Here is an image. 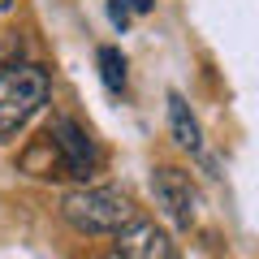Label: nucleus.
<instances>
[{
	"label": "nucleus",
	"mask_w": 259,
	"mask_h": 259,
	"mask_svg": "<svg viewBox=\"0 0 259 259\" xmlns=\"http://www.w3.org/2000/svg\"><path fill=\"white\" fill-rule=\"evenodd\" d=\"M22 168L35 173V177H65V160H61V151H56V143H52L48 130L22 151Z\"/></svg>",
	"instance_id": "obj_6"
},
{
	"label": "nucleus",
	"mask_w": 259,
	"mask_h": 259,
	"mask_svg": "<svg viewBox=\"0 0 259 259\" xmlns=\"http://www.w3.org/2000/svg\"><path fill=\"white\" fill-rule=\"evenodd\" d=\"M108 18H112V22H117V26H121V30H125V26H130V9H125V5H121V0H112V5H108Z\"/></svg>",
	"instance_id": "obj_9"
},
{
	"label": "nucleus",
	"mask_w": 259,
	"mask_h": 259,
	"mask_svg": "<svg viewBox=\"0 0 259 259\" xmlns=\"http://www.w3.org/2000/svg\"><path fill=\"white\" fill-rule=\"evenodd\" d=\"M9 5H13V0H0V9H9Z\"/></svg>",
	"instance_id": "obj_12"
},
{
	"label": "nucleus",
	"mask_w": 259,
	"mask_h": 259,
	"mask_svg": "<svg viewBox=\"0 0 259 259\" xmlns=\"http://www.w3.org/2000/svg\"><path fill=\"white\" fill-rule=\"evenodd\" d=\"M100 78H104V87H108L112 95H121L125 91V56H121V48H100Z\"/></svg>",
	"instance_id": "obj_8"
},
{
	"label": "nucleus",
	"mask_w": 259,
	"mask_h": 259,
	"mask_svg": "<svg viewBox=\"0 0 259 259\" xmlns=\"http://www.w3.org/2000/svg\"><path fill=\"white\" fill-rule=\"evenodd\" d=\"M61 216L74 225L78 233H121L125 225L139 221V207L130 203L121 190L82 186V190H69L61 199Z\"/></svg>",
	"instance_id": "obj_1"
},
{
	"label": "nucleus",
	"mask_w": 259,
	"mask_h": 259,
	"mask_svg": "<svg viewBox=\"0 0 259 259\" xmlns=\"http://www.w3.org/2000/svg\"><path fill=\"white\" fill-rule=\"evenodd\" d=\"M121 5H125L130 13H151L156 9V0H121Z\"/></svg>",
	"instance_id": "obj_10"
},
{
	"label": "nucleus",
	"mask_w": 259,
	"mask_h": 259,
	"mask_svg": "<svg viewBox=\"0 0 259 259\" xmlns=\"http://www.w3.org/2000/svg\"><path fill=\"white\" fill-rule=\"evenodd\" d=\"M151 190H156V203L168 212V221L182 225V229H190L194 216H199V194H194L190 177H186L182 168L164 164V168H156V177H151Z\"/></svg>",
	"instance_id": "obj_4"
},
{
	"label": "nucleus",
	"mask_w": 259,
	"mask_h": 259,
	"mask_svg": "<svg viewBox=\"0 0 259 259\" xmlns=\"http://www.w3.org/2000/svg\"><path fill=\"white\" fill-rule=\"evenodd\" d=\"M48 134H52L56 151H61V160H65V177H78V182L95 177V168H100V151H95L91 134H87L78 121L56 117L52 125H48Z\"/></svg>",
	"instance_id": "obj_3"
},
{
	"label": "nucleus",
	"mask_w": 259,
	"mask_h": 259,
	"mask_svg": "<svg viewBox=\"0 0 259 259\" xmlns=\"http://www.w3.org/2000/svg\"><path fill=\"white\" fill-rule=\"evenodd\" d=\"M117 255L125 259H173V242H168L164 229L147 221H134L117 233Z\"/></svg>",
	"instance_id": "obj_5"
},
{
	"label": "nucleus",
	"mask_w": 259,
	"mask_h": 259,
	"mask_svg": "<svg viewBox=\"0 0 259 259\" xmlns=\"http://www.w3.org/2000/svg\"><path fill=\"white\" fill-rule=\"evenodd\" d=\"M100 259H125V255H117V250H112V255H100Z\"/></svg>",
	"instance_id": "obj_11"
},
{
	"label": "nucleus",
	"mask_w": 259,
	"mask_h": 259,
	"mask_svg": "<svg viewBox=\"0 0 259 259\" xmlns=\"http://www.w3.org/2000/svg\"><path fill=\"white\" fill-rule=\"evenodd\" d=\"M48 69L35 61H18L0 74V139H9L48 104Z\"/></svg>",
	"instance_id": "obj_2"
},
{
	"label": "nucleus",
	"mask_w": 259,
	"mask_h": 259,
	"mask_svg": "<svg viewBox=\"0 0 259 259\" xmlns=\"http://www.w3.org/2000/svg\"><path fill=\"white\" fill-rule=\"evenodd\" d=\"M168 125H173V139L182 143L186 151H199L203 147V134H199V121H194L190 104L182 100L177 91H168Z\"/></svg>",
	"instance_id": "obj_7"
}]
</instances>
